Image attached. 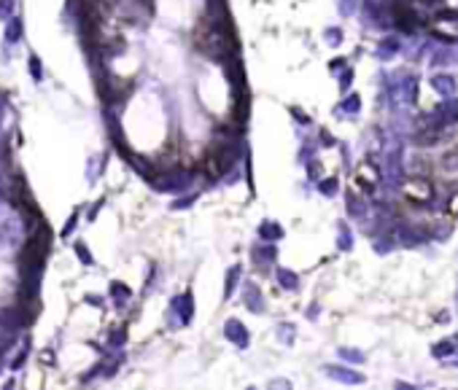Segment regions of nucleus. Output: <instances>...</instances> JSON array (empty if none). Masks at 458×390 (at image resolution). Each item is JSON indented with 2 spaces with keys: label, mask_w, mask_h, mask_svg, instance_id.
<instances>
[{
  "label": "nucleus",
  "mask_w": 458,
  "mask_h": 390,
  "mask_svg": "<svg viewBox=\"0 0 458 390\" xmlns=\"http://www.w3.org/2000/svg\"><path fill=\"white\" fill-rule=\"evenodd\" d=\"M46 247H49L46 229H35V232L30 234L27 245H24V264H30V267H41L43 256H46Z\"/></svg>",
  "instance_id": "nucleus-2"
},
{
  "label": "nucleus",
  "mask_w": 458,
  "mask_h": 390,
  "mask_svg": "<svg viewBox=\"0 0 458 390\" xmlns=\"http://www.w3.org/2000/svg\"><path fill=\"white\" fill-rule=\"evenodd\" d=\"M404 196H407V199H412V202H426L431 196V186L426 181H410V183H407V189H404Z\"/></svg>",
  "instance_id": "nucleus-3"
},
{
  "label": "nucleus",
  "mask_w": 458,
  "mask_h": 390,
  "mask_svg": "<svg viewBox=\"0 0 458 390\" xmlns=\"http://www.w3.org/2000/svg\"><path fill=\"white\" fill-rule=\"evenodd\" d=\"M194 46L200 49L202 54L208 57H216V59H224V57H232L234 54V35H232V27L224 16H208L202 19V24L197 27L194 33Z\"/></svg>",
  "instance_id": "nucleus-1"
},
{
  "label": "nucleus",
  "mask_w": 458,
  "mask_h": 390,
  "mask_svg": "<svg viewBox=\"0 0 458 390\" xmlns=\"http://www.w3.org/2000/svg\"><path fill=\"white\" fill-rule=\"evenodd\" d=\"M394 14H396V24H399L401 30H407V33H410V30H415V24H418V22L412 19L415 14H412L410 8H401V5H396Z\"/></svg>",
  "instance_id": "nucleus-4"
}]
</instances>
